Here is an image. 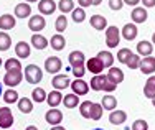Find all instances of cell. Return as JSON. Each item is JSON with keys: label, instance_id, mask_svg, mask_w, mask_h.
I'll list each match as a JSON object with an SVG mask.
<instances>
[{"label": "cell", "instance_id": "obj_53", "mask_svg": "<svg viewBox=\"0 0 155 130\" xmlns=\"http://www.w3.org/2000/svg\"><path fill=\"white\" fill-rule=\"evenodd\" d=\"M152 44H155V33L152 35Z\"/></svg>", "mask_w": 155, "mask_h": 130}, {"label": "cell", "instance_id": "obj_22", "mask_svg": "<svg viewBox=\"0 0 155 130\" xmlns=\"http://www.w3.org/2000/svg\"><path fill=\"white\" fill-rule=\"evenodd\" d=\"M68 61H69V64H71V68L73 66H78V64H86V56H84L83 51L76 50V51H71V53H69Z\"/></svg>", "mask_w": 155, "mask_h": 130}, {"label": "cell", "instance_id": "obj_4", "mask_svg": "<svg viewBox=\"0 0 155 130\" xmlns=\"http://www.w3.org/2000/svg\"><path fill=\"white\" fill-rule=\"evenodd\" d=\"M21 79H23V71H7L5 76H3V84L5 86H8L10 89H13L15 86L21 83Z\"/></svg>", "mask_w": 155, "mask_h": 130}, {"label": "cell", "instance_id": "obj_49", "mask_svg": "<svg viewBox=\"0 0 155 130\" xmlns=\"http://www.w3.org/2000/svg\"><path fill=\"white\" fill-rule=\"evenodd\" d=\"M51 130H66V128L61 127V125H54V127H51Z\"/></svg>", "mask_w": 155, "mask_h": 130}, {"label": "cell", "instance_id": "obj_35", "mask_svg": "<svg viewBox=\"0 0 155 130\" xmlns=\"http://www.w3.org/2000/svg\"><path fill=\"white\" fill-rule=\"evenodd\" d=\"M54 28H56V31L60 33V35L68 28V18H66V15H60V17L56 18V21H54Z\"/></svg>", "mask_w": 155, "mask_h": 130}, {"label": "cell", "instance_id": "obj_45", "mask_svg": "<svg viewBox=\"0 0 155 130\" xmlns=\"http://www.w3.org/2000/svg\"><path fill=\"white\" fill-rule=\"evenodd\" d=\"M122 7H124V2H122V0H109V8L114 10V12H119Z\"/></svg>", "mask_w": 155, "mask_h": 130}, {"label": "cell", "instance_id": "obj_9", "mask_svg": "<svg viewBox=\"0 0 155 130\" xmlns=\"http://www.w3.org/2000/svg\"><path fill=\"white\" fill-rule=\"evenodd\" d=\"M69 87H71L73 94H76V96H86L89 92V84L84 79H74Z\"/></svg>", "mask_w": 155, "mask_h": 130}, {"label": "cell", "instance_id": "obj_10", "mask_svg": "<svg viewBox=\"0 0 155 130\" xmlns=\"http://www.w3.org/2000/svg\"><path fill=\"white\" fill-rule=\"evenodd\" d=\"M139 69L142 71V74H145V76H152V74L155 73V58L153 56L143 58L142 61H140Z\"/></svg>", "mask_w": 155, "mask_h": 130}, {"label": "cell", "instance_id": "obj_23", "mask_svg": "<svg viewBox=\"0 0 155 130\" xmlns=\"http://www.w3.org/2000/svg\"><path fill=\"white\" fill-rule=\"evenodd\" d=\"M152 51H153V44L150 41H139L137 43V54H140V56L147 58V56H152Z\"/></svg>", "mask_w": 155, "mask_h": 130}, {"label": "cell", "instance_id": "obj_19", "mask_svg": "<svg viewBox=\"0 0 155 130\" xmlns=\"http://www.w3.org/2000/svg\"><path fill=\"white\" fill-rule=\"evenodd\" d=\"M31 17V7L30 3L27 2H21L15 5V18H28Z\"/></svg>", "mask_w": 155, "mask_h": 130}, {"label": "cell", "instance_id": "obj_50", "mask_svg": "<svg viewBox=\"0 0 155 130\" xmlns=\"http://www.w3.org/2000/svg\"><path fill=\"white\" fill-rule=\"evenodd\" d=\"M25 130H38V128H36V127H35V125H28V127H27V128H25Z\"/></svg>", "mask_w": 155, "mask_h": 130}, {"label": "cell", "instance_id": "obj_28", "mask_svg": "<svg viewBox=\"0 0 155 130\" xmlns=\"http://www.w3.org/2000/svg\"><path fill=\"white\" fill-rule=\"evenodd\" d=\"M50 44L54 51H61V50H64V46H66V40H64V36H61L60 33H56L54 36H51Z\"/></svg>", "mask_w": 155, "mask_h": 130}, {"label": "cell", "instance_id": "obj_20", "mask_svg": "<svg viewBox=\"0 0 155 130\" xmlns=\"http://www.w3.org/2000/svg\"><path fill=\"white\" fill-rule=\"evenodd\" d=\"M127 120V114H125V110H112V112L109 114V122L112 125H122L124 122Z\"/></svg>", "mask_w": 155, "mask_h": 130}, {"label": "cell", "instance_id": "obj_32", "mask_svg": "<svg viewBox=\"0 0 155 130\" xmlns=\"http://www.w3.org/2000/svg\"><path fill=\"white\" fill-rule=\"evenodd\" d=\"M17 104H18V109H20V112H23V114L33 112V101H31V99L21 97V99H18Z\"/></svg>", "mask_w": 155, "mask_h": 130}, {"label": "cell", "instance_id": "obj_7", "mask_svg": "<svg viewBox=\"0 0 155 130\" xmlns=\"http://www.w3.org/2000/svg\"><path fill=\"white\" fill-rule=\"evenodd\" d=\"M51 86H53L56 91H64L66 87L71 86V81L66 74H54V77L51 79Z\"/></svg>", "mask_w": 155, "mask_h": 130}, {"label": "cell", "instance_id": "obj_29", "mask_svg": "<svg viewBox=\"0 0 155 130\" xmlns=\"http://www.w3.org/2000/svg\"><path fill=\"white\" fill-rule=\"evenodd\" d=\"M97 58H99V61L104 64V68H112V64H114V54L110 53V51H99Z\"/></svg>", "mask_w": 155, "mask_h": 130}, {"label": "cell", "instance_id": "obj_48", "mask_svg": "<svg viewBox=\"0 0 155 130\" xmlns=\"http://www.w3.org/2000/svg\"><path fill=\"white\" fill-rule=\"evenodd\" d=\"M124 5H129V7H139L140 0H122Z\"/></svg>", "mask_w": 155, "mask_h": 130}, {"label": "cell", "instance_id": "obj_24", "mask_svg": "<svg viewBox=\"0 0 155 130\" xmlns=\"http://www.w3.org/2000/svg\"><path fill=\"white\" fill-rule=\"evenodd\" d=\"M46 102H48V106L51 107V109H54V107H58L60 104L63 102V94H61V91H51L50 94H48V97H46Z\"/></svg>", "mask_w": 155, "mask_h": 130}, {"label": "cell", "instance_id": "obj_6", "mask_svg": "<svg viewBox=\"0 0 155 130\" xmlns=\"http://www.w3.org/2000/svg\"><path fill=\"white\" fill-rule=\"evenodd\" d=\"M45 27H46V21H45V17H43V15H31L30 20H28V28H30L33 33L41 31V30H45Z\"/></svg>", "mask_w": 155, "mask_h": 130}, {"label": "cell", "instance_id": "obj_18", "mask_svg": "<svg viewBox=\"0 0 155 130\" xmlns=\"http://www.w3.org/2000/svg\"><path fill=\"white\" fill-rule=\"evenodd\" d=\"M15 54H17L18 58H21V59L30 58V54H31L30 44H28L27 41H18V43L15 44Z\"/></svg>", "mask_w": 155, "mask_h": 130}, {"label": "cell", "instance_id": "obj_3", "mask_svg": "<svg viewBox=\"0 0 155 130\" xmlns=\"http://www.w3.org/2000/svg\"><path fill=\"white\" fill-rule=\"evenodd\" d=\"M120 31L117 27H107L106 28V44L107 48H117L120 43Z\"/></svg>", "mask_w": 155, "mask_h": 130}, {"label": "cell", "instance_id": "obj_41", "mask_svg": "<svg viewBox=\"0 0 155 130\" xmlns=\"http://www.w3.org/2000/svg\"><path fill=\"white\" fill-rule=\"evenodd\" d=\"M102 112H104V109H102L101 104H93V109H91V120H99V119L102 117Z\"/></svg>", "mask_w": 155, "mask_h": 130}, {"label": "cell", "instance_id": "obj_52", "mask_svg": "<svg viewBox=\"0 0 155 130\" xmlns=\"http://www.w3.org/2000/svg\"><path fill=\"white\" fill-rule=\"evenodd\" d=\"M27 3H33V2H38V0H25Z\"/></svg>", "mask_w": 155, "mask_h": 130}, {"label": "cell", "instance_id": "obj_8", "mask_svg": "<svg viewBox=\"0 0 155 130\" xmlns=\"http://www.w3.org/2000/svg\"><path fill=\"white\" fill-rule=\"evenodd\" d=\"M61 68H63V64H61V59L58 58V56H50V58H46V61H45V69H46L50 74H60Z\"/></svg>", "mask_w": 155, "mask_h": 130}, {"label": "cell", "instance_id": "obj_17", "mask_svg": "<svg viewBox=\"0 0 155 130\" xmlns=\"http://www.w3.org/2000/svg\"><path fill=\"white\" fill-rule=\"evenodd\" d=\"M106 76H107V79L110 81V83L112 84H120L124 81V73H122V69H119V68H109V71H107V74H106Z\"/></svg>", "mask_w": 155, "mask_h": 130}, {"label": "cell", "instance_id": "obj_30", "mask_svg": "<svg viewBox=\"0 0 155 130\" xmlns=\"http://www.w3.org/2000/svg\"><path fill=\"white\" fill-rule=\"evenodd\" d=\"M46 97H48L46 91H45V89H41V87H35L31 91V101L36 102V104H43L46 101Z\"/></svg>", "mask_w": 155, "mask_h": 130}, {"label": "cell", "instance_id": "obj_51", "mask_svg": "<svg viewBox=\"0 0 155 130\" xmlns=\"http://www.w3.org/2000/svg\"><path fill=\"white\" fill-rule=\"evenodd\" d=\"M102 0H93V5H101Z\"/></svg>", "mask_w": 155, "mask_h": 130}, {"label": "cell", "instance_id": "obj_43", "mask_svg": "<svg viewBox=\"0 0 155 130\" xmlns=\"http://www.w3.org/2000/svg\"><path fill=\"white\" fill-rule=\"evenodd\" d=\"M73 76L76 77V79H81V77L84 76V73H86V64H78V66H73Z\"/></svg>", "mask_w": 155, "mask_h": 130}, {"label": "cell", "instance_id": "obj_2", "mask_svg": "<svg viewBox=\"0 0 155 130\" xmlns=\"http://www.w3.org/2000/svg\"><path fill=\"white\" fill-rule=\"evenodd\" d=\"M25 79H27V83L30 84H38L40 81L43 79V71L38 68L36 64H28L27 68H25V73H23Z\"/></svg>", "mask_w": 155, "mask_h": 130}, {"label": "cell", "instance_id": "obj_54", "mask_svg": "<svg viewBox=\"0 0 155 130\" xmlns=\"http://www.w3.org/2000/svg\"><path fill=\"white\" fill-rule=\"evenodd\" d=\"M2 91H3V89H2V83H0V96H2Z\"/></svg>", "mask_w": 155, "mask_h": 130}, {"label": "cell", "instance_id": "obj_15", "mask_svg": "<svg viewBox=\"0 0 155 130\" xmlns=\"http://www.w3.org/2000/svg\"><path fill=\"white\" fill-rule=\"evenodd\" d=\"M130 17H132V21H134V23H143V21H147V18H149V12H147V8H143V7H134V10L130 12Z\"/></svg>", "mask_w": 155, "mask_h": 130}, {"label": "cell", "instance_id": "obj_12", "mask_svg": "<svg viewBox=\"0 0 155 130\" xmlns=\"http://www.w3.org/2000/svg\"><path fill=\"white\" fill-rule=\"evenodd\" d=\"M45 117H46V122L51 125V127H54V125H61V122H63V112L60 109H56V107L48 110Z\"/></svg>", "mask_w": 155, "mask_h": 130}, {"label": "cell", "instance_id": "obj_13", "mask_svg": "<svg viewBox=\"0 0 155 130\" xmlns=\"http://www.w3.org/2000/svg\"><path fill=\"white\" fill-rule=\"evenodd\" d=\"M137 33H139V28L135 23H127L124 25L122 31H120V36H122L124 40H127V41H132V40L137 38Z\"/></svg>", "mask_w": 155, "mask_h": 130}, {"label": "cell", "instance_id": "obj_36", "mask_svg": "<svg viewBox=\"0 0 155 130\" xmlns=\"http://www.w3.org/2000/svg\"><path fill=\"white\" fill-rule=\"evenodd\" d=\"M93 104L94 102H91V101H84V102L79 104V112H81V115H83L84 119H89L91 117V109H93Z\"/></svg>", "mask_w": 155, "mask_h": 130}, {"label": "cell", "instance_id": "obj_21", "mask_svg": "<svg viewBox=\"0 0 155 130\" xmlns=\"http://www.w3.org/2000/svg\"><path fill=\"white\" fill-rule=\"evenodd\" d=\"M89 23H91V27L94 30H97V31H104V30L107 28V20H106L102 15H93Z\"/></svg>", "mask_w": 155, "mask_h": 130}, {"label": "cell", "instance_id": "obj_38", "mask_svg": "<svg viewBox=\"0 0 155 130\" xmlns=\"http://www.w3.org/2000/svg\"><path fill=\"white\" fill-rule=\"evenodd\" d=\"M3 66H5L7 71H20L21 69V64H20V61H18L17 58H8Z\"/></svg>", "mask_w": 155, "mask_h": 130}, {"label": "cell", "instance_id": "obj_47", "mask_svg": "<svg viewBox=\"0 0 155 130\" xmlns=\"http://www.w3.org/2000/svg\"><path fill=\"white\" fill-rule=\"evenodd\" d=\"M143 3V8H152L155 7V0H140Z\"/></svg>", "mask_w": 155, "mask_h": 130}, {"label": "cell", "instance_id": "obj_39", "mask_svg": "<svg viewBox=\"0 0 155 130\" xmlns=\"http://www.w3.org/2000/svg\"><path fill=\"white\" fill-rule=\"evenodd\" d=\"M12 46V38L5 31H0V51H7Z\"/></svg>", "mask_w": 155, "mask_h": 130}, {"label": "cell", "instance_id": "obj_27", "mask_svg": "<svg viewBox=\"0 0 155 130\" xmlns=\"http://www.w3.org/2000/svg\"><path fill=\"white\" fill-rule=\"evenodd\" d=\"M101 106H102V109H104V110H110V112H112V110L117 109V99L114 97L112 94H107V96L102 97Z\"/></svg>", "mask_w": 155, "mask_h": 130}, {"label": "cell", "instance_id": "obj_33", "mask_svg": "<svg viewBox=\"0 0 155 130\" xmlns=\"http://www.w3.org/2000/svg\"><path fill=\"white\" fill-rule=\"evenodd\" d=\"M58 8H60V12H63V15L71 13L73 10H74V2H73V0H60Z\"/></svg>", "mask_w": 155, "mask_h": 130}, {"label": "cell", "instance_id": "obj_34", "mask_svg": "<svg viewBox=\"0 0 155 130\" xmlns=\"http://www.w3.org/2000/svg\"><path fill=\"white\" fill-rule=\"evenodd\" d=\"M71 18L74 23H83L84 20H86V12H84V8H81V7H78L71 12Z\"/></svg>", "mask_w": 155, "mask_h": 130}, {"label": "cell", "instance_id": "obj_55", "mask_svg": "<svg viewBox=\"0 0 155 130\" xmlns=\"http://www.w3.org/2000/svg\"><path fill=\"white\" fill-rule=\"evenodd\" d=\"M2 66H3V61H2V58H0V68H2Z\"/></svg>", "mask_w": 155, "mask_h": 130}, {"label": "cell", "instance_id": "obj_42", "mask_svg": "<svg viewBox=\"0 0 155 130\" xmlns=\"http://www.w3.org/2000/svg\"><path fill=\"white\" fill-rule=\"evenodd\" d=\"M132 54H134V53H132L129 48H122L120 51H117V61L122 63V64H125V63H127V59L130 58Z\"/></svg>", "mask_w": 155, "mask_h": 130}, {"label": "cell", "instance_id": "obj_56", "mask_svg": "<svg viewBox=\"0 0 155 130\" xmlns=\"http://www.w3.org/2000/svg\"><path fill=\"white\" fill-rule=\"evenodd\" d=\"M152 104H153V106H155V97H153V99H152Z\"/></svg>", "mask_w": 155, "mask_h": 130}, {"label": "cell", "instance_id": "obj_25", "mask_svg": "<svg viewBox=\"0 0 155 130\" xmlns=\"http://www.w3.org/2000/svg\"><path fill=\"white\" fill-rule=\"evenodd\" d=\"M143 96H145L147 99H152L155 97V76L152 74L150 77H147V83L145 86H143Z\"/></svg>", "mask_w": 155, "mask_h": 130}, {"label": "cell", "instance_id": "obj_26", "mask_svg": "<svg viewBox=\"0 0 155 130\" xmlns=\"http://www.w3.org/2000/svg\"><path fill=\"white\" fill-rule=\"evenodd\" d=\"M50 44V41L45 38L43 35H40V33H33V36H31V46L33 48H36V50H45V48Z\"/></svg>", "mask_w": 155, "mask_h": 130}, {"label": "cell", "instance_id": "obj_11", "mask_svg": "<svg viewBox=\"0 0 155 130\" xmlns=\"http://www.w3.org/2000/svg\"><path fill=\"white\" fill-rule=\"evenodd\" d=\"M86 69L89 73H93L94 76H97V74H102V71H104V64L99 61L97 56H94V58H89L86 61Z\"/></svg>", "mask_w": 155, "mask_h": 130}, {"label": "cell", "instance_id": "obj_57", "mask_svg": "<svg viewBox=\"0 0 155 130\" xmlns=\"http://www.w3.org/2000/svg\"><path fill=\"white\" fill-rule=\"evenodd\" d=\"M94 130H104V128H94Z\"/></svg>", "mask_w": 155, "mask_h": 130}, {"label": "cell", "instance_id": "obj_31", "mask_svg": "<svg viewBox=\"0 0 155 130\" xmlns=\"http://www.w3.org/2000/svg\"><path fill=\"white\" fill-rule=\"evenodd\" d=\"M63 102H64V107L66 109H74V107L79 106V96H76V94H66L64 97H63Z\"/></svg>", "mask_w": 155, "mask_h": 130}, {"label": "cell", "instance_id": "obj_14", "mask_svg": "<svg viewBox=\"0 0 155 130\" xmlns=\"http://www.w3.org/2000/svg\"><path fill=\"white\" fill-rule=\"evenodd\" d=\"M58 8V5L54 3V0H40L38 2V10L41 15H51L54 13Z\"/></svg>", "mask_w": 155, "mask_h": 130}, {"label": "cell", "instance_id": "obj_1", "mask_svg": "<svg viewBox=\"0 0 155 130\" xmlns=\"http://www.w3.org/2000/svg\"><path fill=\"white\" fill-rule=\"evenodd\" d=\"M116 84H112L110 81L107 79L106 74H97L91 79V89L93 91H106V92H112L116 91Z\"/></svg>", "mask_w": 155, "mask_h": 130}, {"label": "cell", "instance_id": "obj_40", "mask_svg": "<svg viewBox=\"0 0 155 130\" xmlns=\"http://www.w3.org/2000/svg\"><path fill=\"white\" fill-rule=\"evenodd\" d=\"M140 61H142V58H140V54H132V56L127 59V63H125V66H127L129 69H139V66H140Z\"/></svg>", "mask_w": 155, "mask_h": 130}, {"label": "cell", "instance_id": "obj_37", "mask_svg": "<svg viewBox=\"0 0 155 130\" xmlns=\"http://www.w3.org/2000/svg\"><path fill=\"white\" fill-rule=\"evenodd\" d=\"M18 92L13 91V89H8V91L3 92V101H5V104H15L18 102Z\"/></svg>", "mask_w": 155, "mask_h": 130}, {"label": "cell", "instance_id": "obj_44", "mask_svg": "<svg viewBox=\"0 0 155 130\" xmlns=\"http://www.w3.org/2000/svg\"><path fill=\"white\" fill-rule=\"evenodd\" d=\"M132 130H149V124L143 119H139L132 124Z\"/></svg>", "mask_w": 155, "mask_h": 130}, {"label": "cell", "instance_id": "obj_46", "mask_svg": "<svg viewBox=\"0 0 155 130\" xmlns=\"http://www.w3.org/2000/svg\"><path fill=\"white\" fill-rule=\"evenodd\" d=\"M78 3H79L81 8H86V7L93 5V0H78Z\"/></svg>", "mask_w": 155, "mask_h": 130}, {"label": "cell", "instance_id": "obj_5", "mask_svg": "<svg viewBox=\"0 0 155 130\" xmlns=\"http://www.w3.org/2000/svg\"><path fill=\"white\" fill-rule=\"evenodd\" d=\"M13 125V114L10 107H0V128H10Z\"/></svg>", "mask_w": 155, "mask_h": 130}, {"label": "cell", "instance_id": "obj_16", "mask_svg": "<svg viewBox=\"0 0 155 130\" xmlns=\"http://www.w3.org/2000/svg\"><path fill=\"white\" fill-rule=\"evenodd\" d=\"M17 25L15 21V17L10 13H3L2 17H0V30H3V31H7V30H13Z\"/></svg>", "mask_w": 155, "mask_h": 130}]
</instances>
